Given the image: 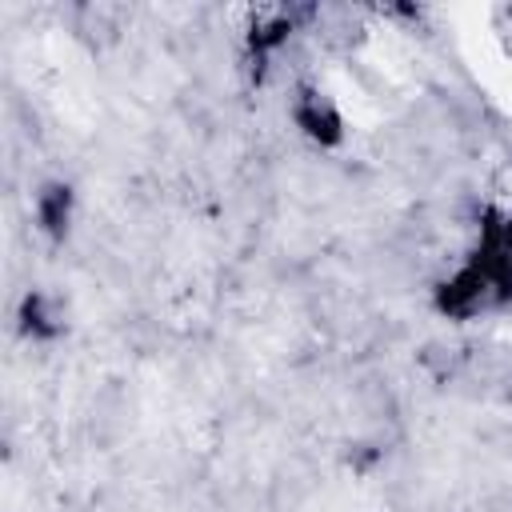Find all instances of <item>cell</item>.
<instances>
[{"instance_id": "3957f363", "label": "cell", "mask_w": 512, "mask_h": 512, "mask_svg": "<svg viewBox=\"0 0 512 512\" xmlns=\"http://www.w3.org/2000/svg\"><path fill=\"white\" fill-rule=\"evenodd\" d=\"M492 20H496V36H500V44H504V52L512 56V4H504V8H496V12H492Z\"/></svg>"}, {"instance_id": "7a4b0ae2", "label": "cell", "mask_w": 512, "mask_h": 512, "mask_svg": "<svg viewBox=\"0 0 512 512\" xmlns=\"http://www.w3.org/2000/svg\"><path fill=\"white\" fill-rule=\"evenodd\" d=\"M36 208H40V224H44L48 232L68 228V188H64V184H48V188L40 192Z\"/></svg>"}, {"instance_id": "6da1fadb", "label": "cell", "mask_w": 512, "mask_h": 512, "mask_svg": "<svg viewBox=\"0 0 512 512\" xmlns=\"http://www.w3.org/2000/svg\"><path fill=\"white\" fill-rule=\"evenodd\" d=\"M292 116H296V124H300L312 140H320V144H336V140H340V112H336V104L328 100V92H320V88H300L296 100H292Z\"/></svg>"}]
</instances>
